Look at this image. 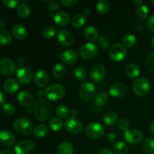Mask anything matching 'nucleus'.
I'll list each match as a JSON object with an SVG mask.
<instances>
[{"instance_id": "nucleus-1", "label": "nucleus", "mask_w": 154, "mask_h": 154, "mask_svg": "<svg viewBox=\"0 0 154 154\" xmlns=\"http://www.w3.org/2000/svg\"><path fill=\"white\" fill-rule=\"evenodd\" d=\"M53 111L51 102L45 99H38L33 104V112L38 121H46Z\"/></svg>"}, {"instance_id": "nucleus-2", "label": "nucleus", "mask_w": 154, "mask_h": 154, "mask_svg": "<svg viewBox=\"0 0 154 154\" xmlns=\"http://www.w3.org/2000/svg\"><path fill=\"white\" fill-rule=\"evenodd\" d=\"M45 96L50 101L56 102L63 99L66 95V89L63 85L59 84H52L45 90Z\"/></svg>"}, {"instance_id": "nucleus-3", "label": "nucleus", "mask_w": 154, "mask_h": 154, "mask_svg": "<svg viewBox=\"0 0 154 154\" xmlns=\"http://www.w3.org/2000/svg\"><path fill=\"white\" fill-rule=\"evenodd\" d=\"M132 89H133L134 93L137 96L144 97L150 93L151 85H150V81L147 78H138L134 81L133 84H132Z\"/></svg>"}, {"instance_id": "nucleus-4", "label": "nucleus", "mask_w": 154, "mask_h": 154, "mask_svg": "<svg viewBox=\"0 0 154 154\" xmlns=\"http://www.w3.org/2000/svg\"><path fill=\"white\" fill-rule=\"evenodd\" d=\"M14 130L23 135H29L32 132L33 126L32 122L26 118H19L13 123Z\"/></svg>"}, {"instance_id": "nucleus-5", "label": "nucleus", "mask_w": 154, "mask_h": 154, "mask_svg": "<svg viewBox=\"0 0 154 154\" xmlns=\"http://www.w3.org/2000/svg\"><path fill=\"white\" fill-rule=\"evenodd\" d=\"M85 133L91 139H99L105 133V128L99 122H92L86 126Z\"/></svg>"}, {"instance_id": "nucleus-6", "label": "nucleus", "mask_w": 154, "mask_h": 154, "mask_svg": "<svg viewBox=\"0 0 154 154\" xmlns=\"http://www.w3.org/2000/svg\"><path fill=\"white\" fill-rule=\"evenodd\" d=\"M108 55L114 62H120L126 57V49L124 45L120 43H115L110 47Z\"/></svg>"}, {"instance_id": "nucleus-7", "label": "nucleus", "mask_w": 154, "mask_h": 154, "mask_svg": "<svg viewBox=\"0 0 154 154\" xmlns=\"http://www.w3.org/2000/svg\"><path fill=\"white\" fill-rule=\"evenodd\" d=\"M79 95L84 102H89L94 98L96 95V87L90 82H84L80 87Z\"/></svg>"}, {"instance_id": "nucleus-8", "label": "nucleus", "mask_w": 154, "mask_h": 154, "mask_svg": "<svg viewBox=\"0 0 154 154\" xmlns=\"http://www.w3.org/2000/svg\"><path fill=\"white\" fill-rule=\"evenodd\" d=\"M98 53L97 45L93 43H86L81 47L79 55L85 60H90L94 58Z\"/></svg>"}, {"instance_id": "nucleus-9", "label": "nucleus", "mask_w": 154, "mask_h": 154, "mask_svg": "<svg viewBox=\"0 0 154 154\" xmlns=\"http://www.w3.org/2000/svg\"><path fill=\"white\" fill-rule=\"evenodd\" d=\"M65 128L69 133L78 135L82 132L84 126H83L82 122L79 119L70 117L67 118V120L65 122Z\"/></svg>"}, {"instance_id": "nucleus-10", "label": "nucleus", "mask_w": 154, "mask_h": 154, "mask_svg": "<svg viewBox=\"0 0 154 154\" xmlns=\"http://www.w3.org/2000/svg\"><path fill=\"white\" fill-rule=\"evenodd\" d=\"M144 138V134L138 129H129L124 134V139L129 144L135 145L141 142Z\"/></svg>"}, {"instance_id": "nucleus-11", "label": "nucleus", "mask_w": 154, "mask_h": 154, "mask_svg": "<svg viewBox=\"0 0 154 154\" xmlns=\"http://www.w3.org/2000/svg\"><path fill=\"white\" fill-rule=\"evenodd\" d=\"M0 72L3 75H12L16 72V64L11 59L2 58L0 60Z\"/></svg>"}, {"instance_id": "nucleus-12", "label": "nucleus", "mask_w": 154, "mask_h": 154, "mask_svg": "<svg viewBox=\"0 0 154 154\" xmlns=\"http://www.w3.org/2000/svg\"><path fill=\"white\" fill-rule=\"evenodd\" d=\"M35 150V144L31 140H23L16 145L14 151L16 154H31Z\"/></svg>"}, {"instance_id": "nucleus-13", "label": "nucleus", "mask_w": 154, "mask_h": 154, "mask_svg": "<svg viewBox=\"0 0 154 154\" xmlns=\"http://www.w3.org/2000/svg\"><path fill=\"white\" fill-rule=\"evenodd\" d=\"M16 76L20 84L26 85L29 84L32 80V72L29 68L22 66L17 71Z\"/></svg>"}, {"instance_id": "nucleus-14", "label": "nucleus", "mask_w": 154, "mask_h": 154, "mask_svg": "<svg viewBox=\"0 0 154 154\" xmlns=\"http://www.w3.org/2000/svg\"><path fill=\"white\" fill-rule=\"evenodd\" d=\"M106 74V69L102 64H97L92 68L90 76L92 81L96 83H100L104 80Z\"/></svg>"}, {"instance_id": "nucleus-15", "label": "nucleus", "mask_w": 154, "mask_h": 154, "mask_svg": "<svg viewBox=\"0 0 154 154\" xmlns=\"http://www.w3.org/2000/svg\"><path fill=\"white\" fill-rule=\"evenodd\" d=\"M57 38H58L59 42L65 47L72 46L75 42V37L73 34L69 30L65 29H60L58 32Z\"/></svg>"}, {"instance_id": "nucleus-16", "label": "nucleus", "mask_w": 154, "mask_h": 154, "mask_svg": "<svg viewBox=\"0 0 154 154\" xmlns=\"http://www.w3.org/2000/svg\"><path fill=\"white\" fill-rule=\"evenodd\" d=\"M127 92V87L123 83H115L112 84L109 88L110 95L115 98L124 97Z\"/></svg>"}, {"instance_id": "nucleus-17", "label": "nucleus", "mask_w": 154, "mask_h": 154, "mask_svg": "<svg viewBox=\"0 0 154 154\" xmlns=\"http://www.w3.org/2000/svg\"><path fill=\"white\" fill-rule=\"evenodd\" d=\"M17 101L21 106L29 108L33 103V96L30 92L22 90L17 96Z\"/></svg>"}, {"instance_id": "nucleus-18", "label": "nucleus", "mask_w": 154, "mask_h": 154, "mask_svg": "<svg viewBox=\"0 0 154 154\" xmlns=\"http://www.w3.org/2000/svg\"><path fill=\"white\" fill-rule=\"evenodd\" d=\"M62 61L66 65H73L77 63L78 60V54L74 50H66L63 51L60 56Z\"/></svg>"}, {"instance_id": "nucleus-19", "label": "nucleus", "mask_w": 154, "mask_h": 154, "mask_svg": "<svg viewBox=\"0 0 154 154\" xmlns=\"http://www.w3.org/2000/svg\"><path fill=\"white\" fill-rule=\"evenodd\" d=\"M34 81L38 87H45L49 82V75L48 72L43 69L37 71L34 75Z\"/></svg>"}, {"instance_id": "nucleus-20", "label": "nucleus", "mask_w": 154, "mask_h": 154, "mask_svg": "<svg viewBox=\"0 0 154 154\" xmlns=\"http://www.w3.org/2000/svg\"><path fill=\"white\" fill-rule=\"evenodd\" d=\"M0 141L5 147H12L16 142V138L11 131L4 129L0 132Z\"/></svg>"}, {"instance_id": "nucleus-21", "label": "nucleus", "mask_w": 154, "mask_h": 154, "mask_svg": "<svg viewBox=\"0 0 154 154\" xmlns=\"http://www.w3.org/2000/svg\"><path fill=\"white\" fill-rule=\"evenodd\" d=\"M12 35L17 40H23L26 38L28 31L22 24H16L12 28Z\"/></svg>"}, {"instance_id": "nucleus-22", "label": "nucleus", "mask_w": 154, "mask_h": 154, "mask_svg": "<svg viewBox=\"0 0 154 154\" xmlns=\"http://www.w3.org/2000/svg\"><path fill=\"white\" fill-rule=\"evenodd\" d=\"M54 21L60 26H65L68 25L70 21V16L66 11H59L54 16Z\"/></svg>"}, {"instance_id": "nucleus-23", "label": "nucleus", "mask_w": 154, "mask_h": 154, "mask_svg": "<svg viewBox=\"0 0 154 154\" xmlns=\"http://www.w3.org/2000/svg\"><path fill=\"white\" fill-rule=\"evenodd\" d=\"M3 88L5 90L6 93L9 94H13L19 90V84L17 81L14 78H8L3 84Z\"/></svg>"}, {"instance_id": "nucleus-24", "label": "nucleus", "mask_w": 154, "mask_h": 154, "mask_svg": "<svg viewBox=\"0 0 154 154\" xmlns=\"http://www.w3.org/2000/svg\"><path fill=\"white\" fill-rule=\"evenodd\" d=\"M125 72L129 78L134 79V78H138L139 75L140 69L138 65L135 64V63H130L126 67Z\"/></svg>"}, {"instance_id": "nucleus-25", "label": "nucleus", "mask_w": 154, "mask_h": 154, "mask_svg": "<svg viewBox=\"0 0 154 154\" xmlns=\"http://www.w3.org/2000/svg\"><path fill=\"white\" fill-rule=\"evenodd\" d=\"M74 147L72 143L69 141H63L59 144L57 148L58 154H73Z\"/></svg>"}, {"instance_id": "nucleus-26", "label": "nucleus", "mask_w": 154, "mask_h": 154, "mask_svg": "<svg viewBox=\"0 0 154 154\" xmlns=\"http://www.w3.org/2000/svg\"><path fill=\"white\" fill-rule=\"evenodd\" d=\"M84 37L90 42H95L99 37L98 31L95 27L87 26L84 31Z\"/></svg>"}, {"instance_id": "nucleus-27", "label": "nucleus", "mask_w": 154, "mask_h": 154, "mask_svg": "<svg viewBox=\"0 0 154 154\" xmlns=\"http://www.w3.org/2000/svg\"><path fill=\"white\" fill-rule=\"evenodd\" d=\"M17 14L21 18H26L31 14V8L25 3H21L17 7Z\"/></svg>"}, {"instance_id": "nucleus-28", "label": "nucleus", "mask_w": 154, "mask_h": 154, "mask_svg": "<svg viewBox=\"0 0 154 154\" xmlns=\"http://www.w3.org/2000/svg\"><path fill=\"white\" fill-rule=\"evenodd\" d=\"M86 22H87V18L85 15L78 14L72 17L71 23L75 28H81L85 25Z\"/></svg>"}, {"instance_id": "nucleus-29", "label": "nucleus", "mask_w": 154, "mask_h": 154, "mask_svg": "<svg viewBox=\"0 0 154 154\" xmlns=\"http://www.w3.org/2000/svg\"><path fill=\"white\" fill-rule=\"evenodd\" d=\"M12 35L8 30L5 29H0V44L2 45H8L12 43Z\"/></svg>"}, {"instance_id": "nucleus-30", "label": "nucleus", "mask_w": 154, "mask_h": 154, "mask_svg": "<svg viewBox=\"0 0 154 154\" xmlns=\"http://www.w3.org/2000/svg\"><path fill=\"white\" fill-rule=\"evenodd\" d=\"M149 8L146 5H142L138 6L135 11V16L138 19L145 20L149 16Z\"/></svg>"}, {"instance_id": "nucleus-31", "label": "nucleus", "mask_w": 154, "mask_h": 154, "mask_svg": "<svg viewBox=\"0 0 154 154\" xmlns=\"http://www.w3.org/2000/svg\"><path fill=\"white\" fill-rule=\"evenodd\" d=\"M66 74V67L62 63H57L53 68V75L57 79H61Z\"/></svg>"}, {"instance_id": "nucleus-32", "label": "nucleus", "mask_w": 154, "mask_h": 154, "mask_svg": "<svg viewBox=\"0 0 154 154\" xmlns=\"http://www.w3.org/2000/svg\"><path fill=\"white\" fill-rule=\"evenodd\" d=\"M113 151L114 154H128L129 149L124 142L117 141L113 145Z\"/></svg>"}, {"instance_id": "nucleus-33", "label": "nucleus", "mask_w": 154, "mask_h": 154, "mask_svg": "<svg viewBox=\"0 0 154 154\" xmlns=\"http://www.w3.org/2000/svg\"><path fill=\"white\" fill-rule=\"evenodd\" d=\"M118 120V115L114 111H109L104 116L103 121L107 126H112Z\"/></svg>"}, {"instance_id": "nucleus-34", "label": "nucleus", "mask_w": 154, "mask_h": 154, "mask_svg": "<svg viewBox=\"0 0 154 154\" xmlns=\"http://www.w3.org/2000/svg\"><path fill=\"white\" fill-rule=\"evenodd\" d=\"M48 133V128L44 124H39L33 130V135L35 138H41L46 136Z\"/></svg>"}, {"instance_id": "nucleus-35", "label": "nucleus", "mask_w": 154, "mask_h": 154, "mask_svg": "<svg viewBox=\"0 0 154 154\" xmlns=\"http://www.w3.org/2000/svg\"><path fill=\"white\" fill-rule=\"evenodd\" d=\"M96 10L101 14H105L110 10V2L108 0H99L96 4Z\"/></svg>"}, {"instance_id": "nucleus-36", "label": "nucleus", "mask_w": 154, "mask_h": 154, "mask_svg": "<svg viewBox=\"0 0 154 154\" xmlns=\"http://www.w3.org/2000/svg\"><path fill=\"white\" fill-rule=\"evenodd\" d=\"M49 127L54 132L61 130L63 127V122L59 117H53L49 121Z\"/></svg>"}, {"instance_id": "nucleus-37", "label": "nucleus", "mask_w": 154, "mask_h": 154, "mask_svg": "<svg viewBox=\"0 0 154 154\" xmlns=\"http://www.w3.org/2000/svg\"><path fill=\"white\" fill-rule=\"evenodd\" d=\"M143 149L147 154H154V138H146L143 143Z\"/></svg>"}, {"instance_id": "nucleus-38", "label": "nucleus", "mask_w": 154, "mask_h": 154, "mask_svg": "<svg viewBox=\"0 0 154 154\" xmlns=\"http://www.w3.org/2000/svg\"><path fill=\"white\" fill-rule=\"evenodd\" d=\"M73 75L74 77L77 80H78V81H84L87 78V70L84 67L78 66V67L75 69V70L73 72Z\"/></svg>"}, {"instance_id": "nucleus-39", "label": "nucleus", "mask_w": 154, "mask_h": 154, "mask_svg": "<svg viewBox=\"0 0 154 154\" xmlns=\"http://www.w3.org/2000/svg\"><path fill=\"white\" fill-rule=\"evenodd\" d=\"M108 99V93L106 92H101L96 95V96L95 97L94 102L97 106H102L107 103Z\"/></svg>"}, {"instance_id": "nucleus-40", "label": "nucleus", "mask_w": 154, "mask_h": 154, "mask_svg": "<svg viewBox=\"0 0 154 154\" xmlns=\"http://www.w3.org/2000/svg\"><path fill=\"white\" fill-rule=\"evenodd\" d=\"M56 32H57V29L54 26H48L45 27L42 30V36L45 38L50 39L54 37Z\"/></svg>"}, {"instance_id": "nucleus-41", "label": "nucleus", "mask_w": 154, "mask_h": 154, "mask_svg": "<svg viewBox=\"0 0 154 154\" xmlns=\"http://www.w3.org/2000/svg\"><path fill=\"white\" fill-rule=\"evenodd\" d=\"M137 42V38L134 35L127 34L123 37V43L126 48H132Z\"/></svg>"}, {"instance_id": "nucleus-42", "label": "nucleus", "mask_w": 154, "mask_h": 154, "mask_svg": "<svg viewBox=\"0 0 154 154\" xmlns=\"http://www.w3.org/2000/svg\"><path fill=\"white\" fill-rule=\"evenodd\" d=\"M56 114L57 115V117L59 118H66L68 117V115L69 114L70 111H69V108H67L65 105H59L57 108H56Z\"/></svg>"}, {"instance_id": "nucleus-43", "label": "nucleus", "mask_w": 154, "mask_h": 154, "mask_svg": "<svg viewBox=\"0 0 154 154\" xmlns=\"http://www.w3.org/2000/svg\"><path fill=\"white\" fill-rule=\"evenodd\" d=\"M2 111L4 112L5 114H6L7 116H13L15 114V110L14 106L11 104L9 103H5L4 105H2Z\"/></svg>"}, {"instance_id": "nucleus-44", "label": "nucleus", "mask_w": 154, "mask_h": 154, "mask_svg": "<svg viewBox=\"0 0 154 154\" xmlns=\"http://www.w3.org/2000/svg\"><path fill=\"white\" fill-rule=\"evenodd\" d=\"M146 66L149 72L154 73V52L150 53L146 60Z\"/></svg>"}, {"instance_id": "nucleus-45", "label": "nucleus", "mask_w": 154, "mask_h": 154, "mask_svg": "<svg viewBox=\"0 0 154 154\" xmlns=\"http://www.w3.org/2000/svg\"><path fill=\"white\" fill-rule=\"evenodd\" d=\"M47 4V8L50 11H58L60 8V3L57 2L56 1H48L46 2Z\"/></svg>"}, {"instance_id": "nucleus-46", "label": "nucleus", "mask_w": 154, "mask_h": 154, "mask_svg": "<svg viewBox=\"0 0 154 154\" xmlns=\"http://www.w3.org/2000/svg\"><path fill=\"white\" fill-rule=\"evenodd\" d=\"M99 43L104 50H108L109 48V42L105 35H101L99 38Z\"/></svg>"}, {"instance_id": "nucleus-47", "label": "nucleus", "mask_w": 154, "mask_h": 154, "mask_svg": "<svg viewBox=\"0 0 154 154\" xmlns=\"http://www.w3.org/2000/svg\"><path fill=\"white\" fill-rule=\"evenodd\" d=\"M118 127L119 129H120L123 131H125V132L129 130V122H128V120H126V119H121L120 120H119Z\"/></svg>"}, {"instance_id": "nucleus-48", "label": "nucleus", "mask_w": 154, "mask_h": 154, "mask_svg": "<svg viewBox=\"0 0 154 154\" xmlns=\"http://www.w3.org/2000/svg\"><path fill=\"white\" fill-rule=\"evenodd\" d=\"M2 3L5 7L9 8H14L19 4V1H14V0H3Z\"/></svg>"}, {"instance_id": "nucleus-49", "label": "nucleus", "mask_w": 154, "mask_h": 154, "mask_svg": "<svg viewBox=\"0 0 154 154\" xmlns=\"http://www.w3.org/2000/svg\"><path fill=\"white\" fill-rule=\"evenodd\" d=\"M147 26H148V29L150 31L154 32V14L153 15H151L150 17L148 19V21H147Z\"/></svg>"}, {"instance_id": "nucleus-50", "label": "nucleus", "mask_w": 154, "mask_h": 154, "mask_svg": "<svg viewBox=\"0 0 154 154\" xmlns=\"http://www.w3.org/2000/svg\"><path fill=\"white\" fill-rule=\"evenodd\" d=\"M78 2L77 0H62L61 3L66 7H70Z\"/></svg>"}, {"instance_id": "nucleus-51", "label": "nucleus", "mask_w": 154, "mask_h": 154, "mask_svg": "<svg viewBox=\"0 0 154 154\" xmlns=\"http://www.w3.org/2000/svg\"><path fill=\"white\" fill-rule=\"evenodd\" d=\"M107 138H108V141H109L110 143H113L114 142V141H116V139H117V135H116L114 132H111L110 133L108 134Z\"/></svg>"}, {"instance_id": "nucleus-52", "label": "nucleus", "mask_w": 154, "mask_h": 154, "mask_svg": "<svg viewBox=\"0 0 154 154\" xmlns=\"http://www.w3.org/2000/svg\"><path fill=\"white\" fill-rule=\"evenodd\" d=\"M98 154H114L111 150H110L108 148H102L99 150V151L98 152Z\"/></svg>"}, {"instance_id": "nucleus-53", "label": "nucleus", "mask_w": 154, "mask_h": 154, "mask_svg": "<svg viewBox=\"0 0 154 154\" xmlns=\"http://www.w3.org/2000/svg\"><path fill=\"white\" fill-rule=\"evenodd\" d=\"M78 113V111L76 108H72V109L70 111V112H69V114H70L72 117H76Z\"/></svg>"}, {"instance_id": "nucleus-54", "label": "nucleus", "mask_w": 154, "mask_h": 154, "mask_svg": "<svg viewBox=\"0 0 154 154\" xmlns=\"http://www.w3.org/2000/svg\"><path fill=\"white\" fill-rule=\"evenodd\" d=\"M5 94L4 93H3V90H0V101H1L2 105H4L5 104Z\"/></svg>"}, {"instance_id": "nucleus-55", "label": "nucleus", "mask_w": 154, "mask_h": 154, "mask_svg": "<svg viewBox=\"0 0 154 154\" xmlns=\"http://www.w3.org/2000/svg\"><path fill=\"white\" fill-rule=\"evenodd\" d=\"M35 95H36V96H37L38 98H39V99H42V97L45 96V92H43L42 90H38L37 92H36Z\"/></svg>"}, {"instance_id": "nucleus-56", "label": "nucleus", "mask_w": 154, "mask_h": 154, "mask_svg": "<svg viewBox=\"0 0 154 154\" xmlns=\"http://www.w3.org/2000/svg\"><path fill=\"white\" fill-rule=\"evenodd\" d=\"M133 3L135 5H137L138 7V6L140 5H142L144 2H143L142 0H134Z\"/></svg>"}, {"instance_id": "nucleus-57", "label": "nucleus", "mask_w": 154, "mask_h": 154, "mask_svg": "<svg viewBox=\"0 0 154 154\" xmlns=\"http://www.w3.org/2000/svg\"><path fill=\"white\" fill-rule=\"evenodd\" d=\"M83 11H84V15H85V16H87V15L90 14V13H91V11H90V8H84Z\"/></svg>"}, {"instance_id": "nucleus-58", "label": "nucleus", "mask_w": 154, "mask_h": 154, "mask_svg": "<svg viewBox=\"0 0 154 154\" xmlns=\"http://www.w3.org/2000/svg\"><path fill=\"white\" fill-rule=\"evenodd\" d=\"M150 132L152 133V135H154V120L153 122H152L151 123H150Z\"/></svg>"}, {"instance_id": "nucleus-59", "label": "nucleus", "mask_w": 154, "mask_h": 154, "mask_svg": "<svg viewBox=\"0 0 154 154\" xmlns=\"http://www.w3.org/2000/svg\"><path fill=\"white\" fill-rule=\"evenodd\" d=\"M0 154H13V153L9 150H2L1 153Z\"/></svg>"}, {"instance_id": "nucleus-60", "label": "nucleus", "mask_w": 154, "mask_h": 154, "mask_svg": "<svg viewBox=\"0 0 154 154\" xmlns=\"http://www.w3.org/2000/svg\"><path fill=\"white\" fill-rule=\"evenodd\" d=\"M6 23H6V21L4 20H0V26L1 27L5 26Z\"/></svg>"}, {"instance_id": "nucleus-61", "label": "nucleus", "mask_w": 154, "mask_h": 154, "mask_svg": "<svg viewBox=\"0 0 154 154\" xmlns=\"http://www.w3.org/2000/svg\"><path fill=\"white\" fill-rule=\"evenodd\" d=\"M150 44H151V46L153 47V49H154V37L151 39V42H150Z\"/></svg>"}, {"instance_id": "nucleus-62", "label": "nucleus", "mask_w": 154, "mask_h": 154, "mask_svg": "<svg viewBox=\"0 0 154 154\" xmlns=\"http://www.w3.org/2000/svg\"><path fill=\"white\" fill-rule=\"evenodd\" d=\"M27 112H28V113H31L32 112V110L31 109H30L29 110V108H27Z\"/></svg>"}, {"instance_id": "nucleus-63", "label": "nucleus", "mask_w": 154, "mask_h": 154, "mask_svg": "<svg viewBox=\"0 0 154 154\" xmlns=\"http://www.w3.org/2000/svg\"><path fill=\"white\" fill-rule=\"evenodd\" d=\"M151 3H152V4H153V5H154V0H152V1H151Z\"/></svg>"}]
</instances>
